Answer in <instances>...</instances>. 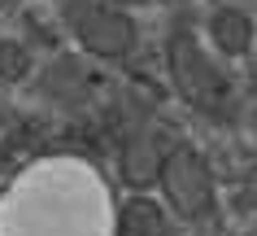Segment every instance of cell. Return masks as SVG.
<instances>
[{
    "label": "cell",
    "instance_id": "3",
    "mask_svg": "<svg viewBox=\"0 0 257 236\" xmlns=\"http://www.w3.org/2000/svg\"><path fill=\"white\" fill-rule=\"evenodd\" d=\"M162 188L183 219H205L214 210V175L205 167V158L188 144H175L162 158Z\"/></svg>",
    "mask_w": 257,
    "mask_h": 236
},
{
    "label": "cell",
    "instance_id": "2",
    "mask_svg": "<svg viewBox=\"0 0 257 236\" xmlns=\"http://www.w3.org/2000/svg\"><path fill=\"white\" fill-rule=\"evenodd\" d=\"M66 22L83 40V48H92L100 57H126L136 48V22L109 0H66Z\"/></svg>",
    "mask_w": 257,
    "mask_h": 236
},
{
    "label": "cell",
    "instance_id": "4",
    "mask_svg": "<svg viewBox=\"0 0 257 236\" xmlns=\"http://www.w3.org/2000/svg\"><path fill=\"white\" fill-rule=\"evenodd\" d=\"M253 35H257V27H253V18L244 14V9H218L214 18H209V44H214L222 57H240V53H248L253 48Z\"/></svg>",
    "mask_w": 257,
    "mask_h": 236
},
{
    "label": "cell",
    "instance_id": "5",
    "mask_svg": "<svg viewBox=\"0 0 257 236\" xmlns=\"http://www.w3.org/2000/svg\"><path fill=\"white\" fill-rule=\"evenodd\" d=\"M109 5H118V9H126V5H149V0H109Z\"/></svg>",
    "mask_w": 257,
    "mask_h": 236
},
{
    "label": "cell",
    "instance_id": "1",
    "mask_svg": "<svg viewBox=\"0 0 257 236\" xmlns=\"http://www.w3.org/2000/svg\"><path fill=\"white\" fill-rule=\"evenodd\" d=\"M166 66H170V84L192 110L209 114V118H231V79L218 66L209 48L201 44V35L179 22L166 40Z\"/></svg>",
    "mask_w": 257,
    "mask_h": 236
}]
</instances>
